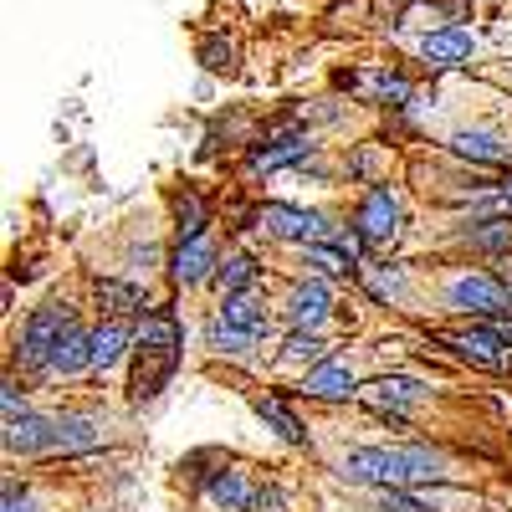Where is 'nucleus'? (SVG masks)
<instances>
[{
  "mask_svg": "<svg viewBox=\"0 0 512 512\" xmlns=\"http://www.w3.org/2000/svg\"><path fill=\"white\" fill-rule=\"evenodd\" d=\"M308 267H318V272H354L359 262L349 251H333V246H308Z\"/></svg>",
  "mask_w": 512,
  "mask_h": 512,
  "instance_id": "27",
  "label": "nucleus"
},
{
  "mask_svg": "<svg viewBox=\"0 0 512 512\" xmlns=\"http://www.w3.org/2000/svg\"><path fill=\"white\" fill-rule=\"evenodd\" d=\"M205 344L216 349V354H246L256 338H246V333H236L226 318H210V328H205Z\"/></svg>",
  "mask_w": 512,
  "mask_h": 512,
  "instance_id": "24",
  "label": "nucleus"
},
{
  "mask_svg": "<svg viewBox=\"0 0 512 512\" xmlns=\"http://www.w3.org/2000/svg\"><path fill=\"white\" fill-rule=\"evenodd\" d=\"M374 502H379V512H436V507H425L420 497H410L405 487H384Z\"/></svg>",
  "mask_w": 512,
  "mask_h": 512,
  "instance_id": "29",
  "label": "nucleus"
},
{
  "mask_svg": "<svg viewBox=\"0 0 512 512\" xmlns=\"http://www.w3.org/2000/svg\"><path fill=\"white\" fill-rule=\"evenodd\" d=\"M354 88H364L369 98H379V103H410V82L400 77V72H369V77H354Z\"/></svg>",
  "mask_w": 512,
  "mask_h": 512,
  "instance_id": "21",
  "label": "nucleus"
},
{
  "mask_svg": "<svg viewBox=\"0 0 512 512\" xmlns=\"http://www.w3.org/2000/svg\"><path fill=\"white\" fill-rule=\"evenodd\" d=\"M262 226L272 231V236H282V241H323V236H338L333 226H328V216H313V210H292V205H267L262 210Z\"/></svg>",
  "mask_w": 512,
  "mask_h": 512,
  "instance_id": "5",
  "label": "nucleus"
},
{
  "mask_svg": "<svg viewBox=\"0 0 512 512\" xmlns=\"http://www.w3.org/2000/svg\"><path fill=\"white\" fill-rule=\"evenodd\" d=\"M256 415H262V420L272 425V431H277L282 441H292V446H297V441H303V425H297V415H292V410H287L282 400H272V395H262V400H256Z\"/></svg>",
  "mask_w": 512,
  "mask_h": 512,
  "instance_id": "23",
  "label": "nucleus"
},
{
  "mask_svg": "<svg viewBox=\"0 0 512 512\" xmlns=\"http://www.w3.org/2000/svg\"><path fill=\"white\" fill-rule=\"evenodd\" d=\"M128 323H103L98 333H93V374H108L118 359H123V349H128Z\"/></svg>",
  "mask_w": 512,
  "mask_h": 512,
  "instance_id": "18",
  "label": "nucleus"
},
{
  "mask_svg": "<svg viewBox=\"0 0 512 512\" xmlns=\"http://www.w3.org/2000/svg\"><path fill=\"white\" fill-rule=\"evenodd\" d=\"M466 241L482 246V251H502V246H512V226L507 221H482V226L466 231Z\"/></svg>",
  "mask_w": 512,
  "mask_h": 512,
  "instance_id": "26",
  "label": "nucleus"
},
{
  "mask_svg": "<svg viewBox=\"0 0 512 512\" xmlns=\"http://www.w3.org/2000/svg\"><path fill=\"white\" fill-rule=\"evenodd\" d=\"M441 344L461 349V359H472L482 369H507L512 364V344L492 328V323H477V328H461V333H446Z\"/></svg>",
  "mask_w": 512,
  "mask_h": 512,
  "instance_id": "4",
  "label": "nucleus"
},
{
  "mask_svg": "<svg viewBox=\"0 0 512 512\" xmlns=\"http://www.w3.org/2000/svg\"><path fill=\"white\" fill-rule=\"evenodd\" d=\"M303 395L308 400H349L354 395V374L344 364H318L308 379H303Z\"/></svg>",
  "mask_w": 512,
  "mask_h": 512,
  "instance_id": "14",
  "label": "nucleus"
},
{
  "mask_svg": "<svg viewBox=\"0 0 512 512\" xmlns=\"http://www.w3.org/2000/svg\"><path fill=\"white\" fill-rule=\"evenodd\" d=\"M216 318H226V323H231L236 333H246V338H256V333L267 328V313L256 308V297H251V292H241V297H226Z\"/></svg>",
  "mask_w": 512,
  "mask_h": 512,
  "instance_id": "20",
  "label": "nucleus"
},
{
  "mask_svg": "<svg viewBox=\"0 0 512 512\" xmlns=\"http://www.w3.org/2000/svg\"><path fill=\"white\" fill-rule=\"evenodd\" d=\"M200 62H205L210 72H231V67H236V47H231L226 36H205V41H200Z\"/></svg>",
  "mask_w": 512,
  "mask_h": 512,
  "instance_id": "25",
  "label": "nucleus"
},
{
  "mask_svg": "<svg viewBox=\"0 0 512 512\" xmlns=\"http://www.w3.org/2000/svg\"><path fill=\"white\" fill-rule=\"evenodd\" d=\"M134 344L144 354H180V323L169 318V313H149L134 333Z\"/></svg>",
  "mask_w": 512,
  "mask_h": 512,
  "instance_id": "15",
  "label": "nucleus"
},
{
  "mask_svg": "<svg viewBox=\"0 0 512 512\" xmlns=\"http://www.w3.org/2000/svg\"><path fill=\"white\" fill-rule=\"evenodd\" d=\"M52 441H57V420H47V415H11L6 420V451L11 456L52 451Z\"/></svg>",
  "mask_w": 512,
  "mask_h": 512,
  "instance_id": "9",
  "label": "nucleus"
},
{
  "mask_svg": "<svg viewBox=\"0 0 512 512\" xmlns=\"http://www.w3.org/2000/svg\"><path fill=\"white\" fill-rule=\"evenodd\" d=\"M98 441H103V425H98L93 415H62L52 451H88V446H98Z\"/></svg>",
  "mask_w": 512,
  "mask_h": 512,
  "instance_id": "17",
  "label": "nucleus"
},
{
  "mask_svg": "<svg viewBox=\"0 0 512 512\" xmlns=\"http://www.w3.org/2000/svg\"><path fill=\"white\" fill-rule=\"evenodd\" d=\"M344 477L384 492V487H410V466H405V451L364 446V451H349V456H344Z\"/></svg>",
  "mask_w": 512,
  "mask_h": 512,
  "instance_id": "3",
  "label": "nucleus"
},
{
  "mask_svg": "<svg viewBox=\"0 0 512 512\" xmlns=\"http://www.w3.org/2000/svg\"><path fill=\"white\" fill-rule=\"evenodd\" d=\"M472 52H477L472 26H456V21L420 36V57L431 62V67H461V62H472Z\"/></svg>",
  "mask_w": 512,
  "mask_h": 512,
  "instance_id": "6",
  "label": "nucleus"
},
{
  "mask_svg": "<svg viewBox=\"0 0 512 512\" xmlns=\"http://www.w3.org/2000/svg\"><path fill=\"white\" fill-rule=\"evenodd\" d=\"M77 369H93V333L82 328H72L47 359V374H77Z\"/></svg>",
  "mask_w": 512,
  "mask_h": 512,
  "instance_id": "13",
  "label": "nucleus"
},
{
  "mask_svg": "<svg viewBox=\"0 0 512 512\" xmlns=\"http://www.w3.org/2000/svg\"><path fill=\"white\" fill-rule=\"evenodd\" d=\"M451 149H456L461 159H477V164H507V159H512L507 139L487 134V128H461V134H451Z\"/></svg>",
  "mask_w": 512,
  "mask_h": 512,
  "instance_id": "12",
  "label": "nucleus"
},
{
  "mask_svg": "<svg viewBox=\"0 0 512 512\" xmlns=\"http://www.w3.org/2000/svg\"><path fill=\"white\" fill-rule=\"evenodd\" d=\"M328 308H333V292H328V282H297L292 287V297H287V318H292V328H318L323 318H328Z\"/></svg>",
  "mask_w": 512,
  "mask_h": 512,
  "instance_id": "10",
  "label": "nucleus"
},
{
  "mask_svg": "<svg viewBox=\"0 0 512 512\" xmlns=\"http://www.w3.org/2000/svg\"><path fill=\"white\" fill-rule=\"evenodd\" d=\"M256 277H262V272H256L251 256H226V262L216 267V282H221V292H226V297L251 292V287H256Z\"/></svg>",
  "mask_w": 512,
  "mask_h": 512,
  "instance_id": "22",
  "label": "nucleus"
},
{
  "mask_svg": "<svg viewBox=\"0 0 512 512\" xmlns=\"http://www.w3.org/2000/svg\"><path fill=\"white\" fill-rule=\"evenodd\" d=\"M364 400H369L379 415L400 420V410H405V405L425 400V384H420V379H405V374H379L374 384H364Z\"/></svg>",
  "mask_w": 512,
  "mask_h": 512,
  "instance_id": "8",
  "label": "nucleus"
},
{
  "mask_svg": "<svg viewBox=\"0 0 512 512\" xmlns=\"http://www.w3.org/2000/svg\"><path fill=\"white\" fill-rule=\"evenodd\" d=\"M210 492V502H216V507H226V512H246V507H256V502H262V492H256L241 472H221L216 482H210L205 487Z\"/></svg>",
  "mask_w": 512,
  "mask_h": 512,
  "instance_id": "16",
  "label": "nucleus"
},
{
  "mask_svg": "<svg viewBox=\"0 0 512 512\" xmlns=\"http://www.w3.org/2000/svg\"><path fill=\"white\" fill-rule=\"evenodd\" d=\"M502 195H507V200H512V175H507V185H502Z\"/></svg>",
  "mask_w": 512,
  "mask_h": 512,
  "instance_id": "32",
  "label": "nucleus"
},
{
  "mask_svg": "<svg viewBox=\"0 0 512 512\" xmlns=\"http://www.w3.org/2000/svg\"><path fill=\"white\" fill-rule=\"evenodd\" d=\"M446 303L461 308V313H477V318H502L512 313V292L502 277H487V272H466L446 287Z\"/></svg>",
  "mask_w": 512,
  "mask_h": 512,
  "instance_id": "1",
  "label": "nucleus"
},
{
  "mask_svg": "<svg viewBox=\"0 0 512 512\" xmlns=\"http://www.w3.org/2000/svg\"><path fill=\"white\" fill-rule=\"evenodd\" d=\"M200 226H205V205L195 195H185L180 200V236H200Z\"/></svg>",
  "mask_w": 512,
  "mask_h": 512,
  "instance_id": "31",
  "label": "nucleus"
},
{
  "mask_svg": "<svg viewBox=\"0 0 512 512\" xmlns=\"http://www.w3.org/2000/svg\"><path fill=\"white\" fill-rule=\"evenodd\" d=\"M210 272H216V246H210L205 236L180 241V251H175V282L195 287V282H205Z\"/></svg>",
  "mask_w": 512,
  "mask_h": 512,
  "instance_id": "11",
  "label": "nucleus"
},
{
  "mask_svg": "<svg viewBox=\"0 0 512 512\" xmlns=\"http://www.w3.org/2000/svg\"><path fill=\"white\" fill-rule=\"evenodd\" d=\"M308 154H313V139L292 134V139H277V144H267V149H256V154H251V169H282V164H303Z\"/></svg>",
  "mask_w": 512,
  "mask_h": 512,
  "instance_id": "19",
  "label": "nucleus"
},
{
  "mask_svg": "<svg viewBox=\"0 0 512 512\" xmlns=\"http://www.w3.org/2000/svg\"><path fill=\"white\" fill-rule=\"evenodd\" d=\"M98 303H108L113 313H134L139 308V292L134 287H118V282H98Z\"/></svg>",
  "mask_w": 512,
  "mask_h": 512,
  "instance_id": "30",
  "label": "nucleus"
},
{
  "mask_svg": "<svg viewBox=\"0 0 512 512\" xmlns=\"http://www.w3.org/2000/svg\"><path fill=\"white\" fill-rule=\"evenodd\" d=\"M282 354L287 359H328V344H323V338H313L308 328H297L287 344H282Z\"/></svg>",
  "mask_w": 512,
  "mask_h": 512,
  "instance_id": "28",
  "label": "nucleus"
},
{
  "mask_svg": "<svg viewBox=\"0 0 512 512\" xmlns=\"http://www.w3.org/2000/svg\"><path fill=\"white\" fill-rule=\"evenodd\" d=\"M72 328H77V323H72V313H67L62 303L36 308V313H31V323H26V333H21V364H41V369H47L52 349L62 344V338H67Z\"/></svg>",
  "mask_w": 512,
  "mask_h": 512,
  "instance_id": "2",
  "label": "nucleus"
},
{
  "mask_svg": "<svg viewBox=\"0 0 512 512\" xmlns=\"http://www.w3.org/2000/svg\"><path fill=\"white\" fill-rule=\"evenodd\" d=\"M359 236L369 246H390L400 236V200L390 190H369V200L359 210Z\"/></svg>",
  "mask_w": 512,
  "mask_h": 512,
  "instance_id": "7",
  "label": "nucleus"
}]
</instances>
